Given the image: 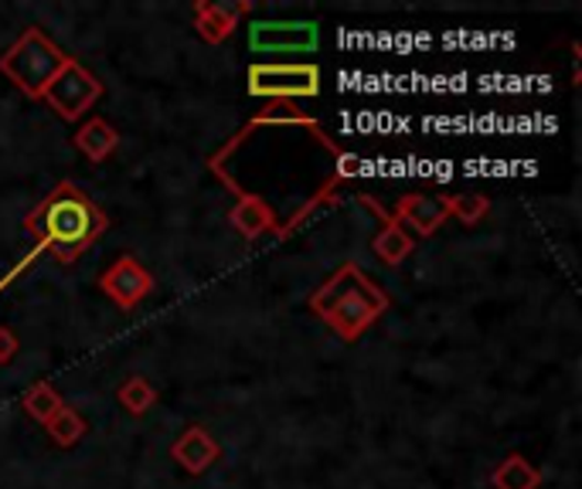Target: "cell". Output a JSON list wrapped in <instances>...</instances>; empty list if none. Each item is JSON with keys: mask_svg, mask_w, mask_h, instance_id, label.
Wrapping results in <instances>:
<instances>
[{"mask_svg": "<svg viewBox=\"0 0 582 489\" xmlns=\"http://www.w3.org/2000/svg\"><path fill=\"white\" fill-rule=\"evenodd\" d=\"M249 96L293 102V99H314L321 93V68L310 62H256L246 72Z\"/></svg>", "mask_w": 582, "mask_h": 489, "instance_id": "277c9868", "label": "cell"}, {"mask_svg": "<svg viewBox=\"0 0 582 489\" xmlns=\"http://www.w3.org/2000/svg\"><path fill=\"white\" fill-rule=\"evenodd\" d=\"M45 432L52 435V442H55L58 448H72V445H79L83 435H86V419L75 412L72 404H65L58 415H52V419L45 422Z\"/></svg>", "mask_w": 582, "mask_h": 489, "instance_id": "e0dca14e", "label": "cell"}, {"mask_svg": "<svg viewBox=\"0 0 582 489\" xmlns=\"http://www.w3.org/2000/svg\"><path fill=\"white\" fill-rule=\"evenodd\" d=\"M406 231H416L419 238H430L440 231L446 221V204L443 194H402L396 200V215H392Z\"/></svg>", "mask_w": 582, "mask_h": 489, "instance_id": "30bf717a", "label": "cell"}, {"mask_svg": "<svg viewBox=\"0 0 582 489\" xmlns=\"http://www.w3.org/2000/svg\"><path fill=\"white\" fill-rule=\"evenodd\" d=\"M116 401H120V408H123L127 415L143 419L147 412H153V408H158L161 394H158V388H153L147 378L130 374L120 388H116Z\"/></svg>", "mask_w": 582, "mask_h": 489, "instance_id": "9a60e30c", "label": "cell"}, {"mask_svg": "<svg viewBox=\"0 0 582 489\" xmlns=\"http://www.w3.org/2000/svg\"><path fill=\"white\" fill-rule=\"evenodd\" d=\"M171 459H174L184 472L202 476V472H208V469L222 459V445H218V438H215L205 425H187V428L174 438V445H171Z\"/></svg>", "mask_w": 582, "mask_h": 489, "instance_id": "9c48e42d", "label": "cell"}, {"mask_svg": "<svg viewBox=\"0 0 582 489\" xmlns=\"http://www.w3.org/2000/svg\"><path fill=\"white\" fill-rule=\"evenodd\" d=\"M99 290L106 300H112L116 306L130 313L153 293V275L137 256H120L99 275Z\"/></svg>", "mask_w": 582, "mask_h": 489, "instance_id": "52a82bcc", "label": "cell"}, {"mask_svg": "<svg viewBox=\"0 0 582 489\" xmlns=\"http://www.w3.org/2000/svg\"><path fill=\"white\" fill-rule=\"evenodd\" d=\"M106 211L72 181L55 184V191H48V197L37 200L24 218V231L34 235L37 244L62 265H72L93 241L106 235Z\"/></svg>", "mask_w": 582, "mask_h": 489, "instance_id": "6da1fadb", "label": "cell"}, {"mask_svg": "<svg viewBox=\"0 0 582 489\" xmlns=\"http://www.w3.org/2000/svg\"><path fill=\"white\" fill-rule=\"evenodd\" d=\"M21 354V340L11 326H0V367H8Z\"/></svg>", "mask_w": 582, "mask_h": 489, "instance_id": "d6986e66", "label": "cell"}, {"mask_svg": "<svg viewBox=\"0 0 582 489\" xmlns=\"http://www.w3.org/2000/svg\"><path fill=\"white\" fill-rule=\"evenodd\" d=\"M75 146H79V153L93 163H103L112 156V150L120 146V133L112 130V122L103 119V116H93L86 119L79 130H75Z\"/></svg>", "mask_w": 582, "mask_h": 489, "instance_id": "4fadbf2b", "label": "cell"}, {"mask_svg": "<svg viewBox=\"0 0 582 489\" xmlns=\"http://www.w3.org/2000/svg\"><path fill=\"white\" fill-rule=\"evenodd\" d=\"M65 58L68 55L42 28H28L14 45L0 55V75L11 78V86H18L28 99H42L48 82L65 65Z\"/></svg>", "mask_w": 582, "mask_h": 489, "instance_id": "3957f363", "label": "cell"}, {"mask_svg": "<svg viewBox=\"0 0 582 489\" xmlns=\"http://www.w3.org/2000/svg\"><path fill=\"white\" fill-rule=\"evenodd\" d=\"M491 482H494V489H538L541 469L535 463H528L521 453H511L494 466Z\"/></svg>", "mask_w": 582, "mask_h": 489, "instance_id": "5bb4252c", "label": "cell"}, {"mask_svg": "<svg viewBox=\"0 0 582 489\" xmlns=\"http://www.w3.org/2000/svg\"><path fill=\"white\" fill-rule=\"evenodd\" d=\"M228 221H231V228H236L249 241H256L266 231H277V211L269 208V204L259 194H249V191L239 194L236 208L228 211Z\"/></svg>", "mask_w": 582, "mask_h": 489, "instance_id": "7c38bea8", "label": "cell"}, {"mask_svg": "<svg viewBox=\"0 0 582 489\" xmlns=\"http://www.w3.org/2000/svg\"><path fill=\"white\" fill-rule=\"evenodd\" d=\"M21 408H24V415H28V419H34L37 425H45L52 415L62 412L65 401H62V394L55 391V384L37 381V384H31V388L21 394Z\"/></svg>", "mask_w": 582, "mask_h": 489, "instance_id": "2e32d148", "label": "cell"}, {"mask_svg": "<svg viewBox=\"0 0 582 489\" xmlns=\"http://www.w3.org/2000/svg\"><path fill=\"white\" fill-rule=\"evenodd\" d=\"M443 204H446V215L467 228L481 225L491 211V200L484 194H443Z\"/></svg>", "mask_w": 582, "mask_h": 489, "instance_id": "ac0fdd59", "label": "cell"}, {"mask_svg": "<svg viewBox=\"0 0 582 489\" xmlns=\"http://www.w3.org/2000/svg\"><path fill=\"white\" fill-rule=\"evenodd\" d=\"M106 86L99 82V75H93L79 58H65V65L58 68V75L48 82V89H45V102L48 109L65 119V122H79L86 119V112L103 99Z\"/></svg>", "mask_w": 582, "mask_h": 489, "instance_id": "5b68a950", "label": "cell"}, {"mask_svg": "<svg viewBox=\"0 0 582 489\" xmlns=\"http://www.w3.org/2000/svg\"><path fill=\"white\" fill-rule=\"evenodd\" d=\"M321 45V28L314 21H252L249 48L259 55L314 52Z\"/></svg>", "mask_w": 582, "mask_h": 489, "instance_id": "8992f818", "label": "cell"}, {"mask_svg": "<svg viewBox=\"0 0 582 489\" xmlns=\"http://www.w3.org/2000/svg\"><path fill=\"white\" fill-rule=\"evenodd\" d=\"M388 303H392L388 293L362 272L358 262H341L306 300V306L314 309L331 326V334H337L344 344H355L358 337H365L385 316Z\"/></svg>", "mask_w": 582, "mask_h": 489, "instance_id": "7a4b0ae2", "label": "cell"}, {"mask_svg": "<svg viewBox=\"0 0 582 489\" xmlns=\"http://www.w3.org/2000/svg\"><path fill=\"white\" fill-rule=\"evenodd\" d=\"M252 11V4H236V0H198L194 4V31L208 45H222L236 34L239 21Z\"/></svg>", "mask_w": 582, "mask_h": 489, "instance_id": "ba28073f", "label": "cell"}, {"mask_svg": "<svg viewBox=\"0 0 582 489\" xmlns=\"http://www.w3.org/2000/svg\"><path fill=\"white\" fill-rule=\"evenodd\" d=\"M42 256H45V249H42V244H34V249H31V252H28V256H24V259H21V262H18V265L4 275V279H0V293H4L11 282H18V279L31 269V262H34V259H42Z\"/></svg>", "mask_w": 582, "mask_h": 489, "instance_id": "ffe728a7", "label": "cell"}, {"mask_svg": "<svg viewBox=\"0 0 582 489\" xmlns=\"http://www.w3.org/2000/svg\"><path fill=\"white\" fill-rule=\"evenodd\" d=\"M358 200L365 204V208H371V211L378 215V221H381L378 235L371 238V252H375L385 265H402V262L412 256V249H416V238H412L392 215H388L375 197L362 194Z\"/></svg>", "mask_w": 582, "mask_h": 489, "instance_id": "8fae6325", "label": "cell"}]
</instances>
